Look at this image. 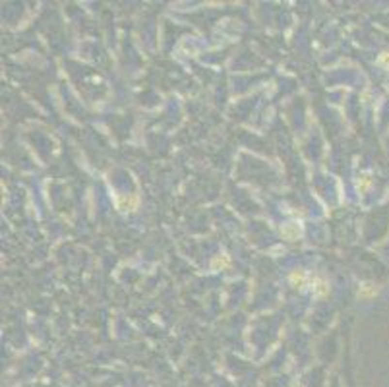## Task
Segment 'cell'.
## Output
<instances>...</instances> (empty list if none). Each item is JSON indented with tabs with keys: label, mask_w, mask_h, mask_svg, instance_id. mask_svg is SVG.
I'll use <instances>...</instances> for the list:
<instances>
[{
	"label": "cell",
	"mask_w": 389,
	"mask_h": 387,
	"mask_svg": "<svg viewBox=\"0 0 389 387\" xmlns=\"http://www.w3.org/2000/svg\"><path fill=\"white\" fill-rule=\"evenodd\" d=\"M136 205H138V197H136V195H132V197L118 195V209H122V211H132Z\"/></svg>",
	"instance_id": "obj_4"
},
{
	"label": "cell",
	"mask_w": 389,
	"mask_h": 387,
	"mask_svg": "<svg viewBox=\"0 0 389 387\" xmlns=\"http://www.w3.org/2000/svg\"><path fill=\"white\" fill-rule=\"evenodd\" d=\"M368 186H370V175L364 173V175L360 177V180H358V190H360V192H366Z\"/></svg>",
	"instance_id": "obj_7"
},
{
	"label": "cell",
	"mask_w": 389,
	"mask_h": 387,
	"mask_svg": "<svg viewBox=\"0 0 389 387\" xmlns=\"http://www.w3.org/2000/svg\"><path fill=\"white\" fill-rule=\"evenodd\" d=\"M378 294V287L374 285V283H362L360 285V289H358V296L360 298H372V296H376Z\"/></svg>",
	"instance_id": "obj_3"
},
{
	"label": "cell",
	"mask_w": 389,
	"mask_h": 387,
	"mask_svg": "<svg viewBox=\"0 0 389 387\" xmlns=\"http://www.w3.org/2000/svg\"><path fill=\"white\" fill-rule=\"evenodd\" d=\"M228 263H230V259H228V256H225V254H223V256H217V258H215V259H213V263H211V267H213V269H219V267H221V269H223V267H227V265H228Z\"/></svg>",
	"instance_id": "obj_6"
},
{
	"label": "cell",
	"mask_w": 389,
	"mask_h": 387,
	"mask_svg": "<svg viewBox=\"0 0 389 387\" xmlns=\"http://www.w3.org/2000/svg\"><path fill=\"white\" fill-rule=\"evenodd\" d=\"M289 281H291V285H292V287H296V289H302V287H306L308 275H306V271L298 269V271H292V273H291Z\"/></svg>",
	"instance_id": "obj_2"
},
{
	"label": "cell",
	"mask_w": 389,
	"mask_h": 387,
	"mask_svg": "<svg viewBox=\"0 0 389 387\" xmlns=\"http://www.w3.org/2000/svg\"><path fill=\"white\" fill-rule=\"evenodd\" d=\"M329 292V285L324 279H316L314 281V294L316 296H325Z\"/></svg>",
	"instance_id": "obj_5"
},
{
	"label": "cell",
	"mask_w": 389,
	"mask_h": 387,
	"mask_svg": "<svg viewBox=\"0 0 389 387\" xmlns=\"http://www.w3.org/2000/svg\"><path fill=\"white\" fill-rule=\"evenodd\" d=\"M281 234H283V238L285 240H298L300 238V234H302V230H300V226L296 225V223H287L283 228H281Z\"/></svg>",
	"instance_id": "obj_1"
},
{
	"label": "cell",
	"mask_w": 389,
	"mask_h": 387,
	"mask_svg": "<svg viewBox=\"0 0 389 387\" xmlns=\"http://www.w3.org/2000/svg\"><path fill=\"white\" fill-rule=\"evenodd\" d=\"M378 62H380V66H384L386 70H389V52H384V54L380 56V60H378Z\"/></svg>",
	"instance_id": "obj_8"
}]
</instances>
